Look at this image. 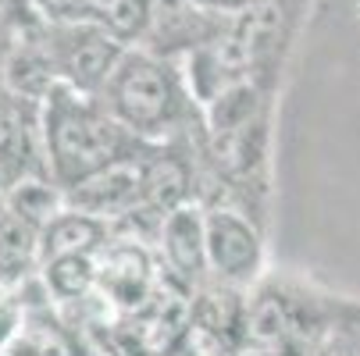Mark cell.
Here are the masks:
<instances>
[{
  "instance_id": "d6986e66",
  "label": "cell",
  "mask_w": 360,
  "mask_h": 356,
  "mask_svg": "<svg viewBox=\"0 0 360 356\" xmlns=\"http://www.w3.org/2000/svg\"><path fill=\"white\" fill-rule=\"evenodd\" d=\"M8 328H11V317L4 314V317H0V338H4V335H8Z\"/></svg>"
},
{
  "instance_id": "ac0fdd59",
  "label": "cell",
  "mask_w": 360,
  "mask_h": 356,
  "mask_svg": "<svg viewBox=\"0 0 360 356\" xmlns=\"http://www.w3.org/2000/svg\"><path fill=\"white\" fill-rule=\"evenodd\" d=\"M253 356H292L289 349H282V345H271V349H257Z\"/></svg>"
},
{
  "instance_id": "8fae6325",
  "label": "cell",
  "mask_w": 360,
  "mask_h": 356,
  "mask_svg": "<svg viewBox=\"0 0 360 356\" xmlns=\"http://www.w3.org/2000/svg\"><path fill=\"white\" fill-rule=\"evenodd\" d=\"M79 11H89L118 39H132L150 25V0H75Z\"/></svg>"
},
{
  "instance_id": "6da1fadb",
  "label": "cell",
  "mask_w": 360,
  "mask_h": 356,
  "mask_svg": "<svg viewBox=\"0 0 360 356\" xmlns=\"http://www.w3.org/2000/svg\"><path fill=\"white\" fill-rule=\"evenodd\" d=\"M46 139H50V157L54 171L65 185H75L100 168H108L125 157V139L115 121L96 114L68 96L50 100L46 114Z\"/></svg>"
},
{
  "instance_id": "5bb4252c",
  "label": "cell",
  "mask_w": 360,
  "mask_h": 356,
  "mask_svg": "<svg viewBox=\"0 0 360 356\" xmlns=\"http://www.w3.org/2000/svg\"><path fill=\"white\" fill-rule=\"evenodd\" d=\"M15 356H82L79 345L58 328V324H50V321H32L25 324V331L18 335Z\"/></svg>"
},
{
  "instance_id": "9c48e42d",
  "label": "cell",
  "mask_w": 360,
  "mask_h": 356,
  "mask_svg": "<svg viewBox=\"0 0 360 356\" xmlns=\"http://www.w3.org/2000/svg\"><path fill=\"white\" fill-rule=\"evenodd\" d=\"M39 249V228L15 211H0V282L22 278Z\"/></svg>"
},
{
  "instance_id": "52a82bcc",
  "label": "cell",
  "mask_w": 360,
  "mask_h": 356,
  "mask_svg": "<svg viewBox=\"0 0 360 356\" xmlns=\"http://www.w3.org/2000/svg\"><path fill=\"white\" fill-rule=\"evenodd\" d=\"M96 282L104 292L125 310H136L139 303L153 292V271L150 257L139 246H115L96 268Z\"/></svg>"
},
{
  "instance_id": "9a60e30c",
  "label": "cell",
  "mask_w": 360,
  "mask_h": 356,
  "mask_svg": "<svg viewBox=\"0 0 360 356\" xmlns=\"http://www.w3.org/2000/svg\"><path fill=\"white\" fill-rule=\"evenodd\" d=\"M246 338L257 345V349H271V345H282L285 342V310L278 299H264L257 303L250 321H246Z\"/></svg>"
},
{
  "instance_id": "3957f363",
  "label": "cell",
  "mask_w": 360,
  "mask_h": 356,
  "mask_svg": "<svg viewBox=\"0 0 360 356\" xmlns=\"http://www.w3.org/2000/svg\"><path fill=\"white\" fill-rule=\"evenodd\" d=\"M111 104L136 132H158L175 107V89L168 72L150 58H122L108 79Z\"/></svg>"
},
{
  "instance_id": "7c38bea8",
  "label": "cell",
  "mask_w": 360,
  "mask_h": 356,
  "mask_svg": "<svg viewBox=\"0 0 360 356\" xmlns=\"http://www.w3.org/2000/svg\"><path fill=\"white\" fill-rule=\"evenodd\" d=\"M186 185H189V171L182 161L175 157H158L146 164V185H143V199L158 211H175L182 196H186Z\"/></svg>"
},
{
  "instance_id": "30bf717a",
  "label": "cell",
  "mask_w": 360,
  "mask_h": 356,
  "mask_svg": "<svg viewBox=\"0 0 360 356\" xmlns=\"http://www.w3.org/2000/svg\"><path fill=\"white\" fill-rule=\"evenodd\" d=\"M100 235H104V225L89 214H65L54 218L43 232V253L50 257H65V253H93Z\"/></svg>"
},
{
  "instance_id": "7a4b0ae2",
  "label": "cell",
  "mask_w": 360,
  "mask_h": 356,
  "mask_svg": "<svg viewBox=\"0 0 360 356\" xmlns=\"http://www.w3.org/2000/svg\"><path fill=\"white\" fill-rule=\"evenodd\" d=\"M193 328V303L179 278H165L153 292L129 310L122 324V342L129 356H175Z\"/></svg>"
},
{
  "instance_id": "277c9868",
  "label": "cell",
  "mask_w": 360,
  "mask_h": 356,
  "mask_svg": "<svg viewBox=\"0 0 360 356\" xmlns=\"http://www.w3.org/2000/svg\"><path fill=\"white\" fill-rule=\"evenodd\" d=\"M146 185V164L136 157H122L96 175L72 185V203L86 214H104V211H125L129 203L143 196Z\"/></svg>"
},
{
  "instance_id": "e0dca14e",
  "label": "cell",
  "mask_w": 360,
  "mask_h": 356,
  "mask_svg": "<svg viewBox=\"0 0 360 356\" xmlns=\"http://www.w3.org/2000/svg\"><path fill=\"white\" fill-rule=\"evenodd\" d=\"M200 4H211V8H239V4H250V0H200Z\"/></svg>"
},
{
  "instance_id": "5b68a950",
  "label": "cell",
  "mask_w": 360,
  "mask_h": 356,
  "mask_svg": "<svg viewBox=\"0 0 360 356\" xmlns=\"http://www.w3.org/2000/svg\"><path fill=\"white\" fill-rule=\"evenodd\" d=\"M118 58H122L118 36L108 29H72L65 32V43L58 50L61 72L79 89H93L104 79H111Z\"/></svg>"
},
{
  "instance_id": "ba28073f",
  "label": "cell",
  "mask_w": 360,
  "mask_h": 356,
  "mask_svg": "<svg viewBox=\"0 0 360 356\" xmlns=\"http://www.w3.org/2000/svg\"><path fill=\"white\" fill-rule=\"evenodd\" d=\"M165 249L179 275H186V278L196 275L203 264V253H207V225H200V218L193 211L175 207L165 225Z\"/></svg>"
},
{
  "instance_id": "2e32d148",
  "label": "cell",
  "mask_w": 360,
  "mask_h": 356,
  "mask_svg": "<svg viewBox=\"0 0 360 356\" xmlns=\"http://www.w3.org/2000/svg\"><path fill=\"white\" fill-rule=\"evenodd\" d=\"M11 211L22 214L25 221H32V225L39 228V225H50V221H54L58 199H54V192H50V185L29 182V185H22V189L11 196Z\"/></svg>"
},
{
  "instance_id": "ffe728a7",
  "label": "cell",
  "mask_w": 360,
  "mask_h": 356,
  "mask_svg": "<svg viewBox=\"0 0 360 356\" xmlns=\"http://www.w3.org/2000/svg\"><path fill=\"white\" fill-rule=\"evenodd\" d=\"M0 207H4V175H0Z\"/></svg>"
},
{
  "instance_id": "4fadbf2b",
  "label": "cell",
  "mask_w": 360,
  "mask_h": 356,
  "mask_svg": "<svg viewBox=\"0 0 360 356\" xmlns=\"http://www.w3.org/2000/svg\"><path fill=\"white\" fill-rule=\"evenodd\" d=\"M93 282H96V264L89 261V253H65V257H50L46 264V285L61 299L86 296Z\"/></svg>"
},
{
  "instance_id": "8992f818",
  "label": "cell",
  "mask_w": 360,
  "mask_h": 356,
  "mask_svg": "<svg viewBox=\"0 0 360 356\" xmlns=\"http://www.w3.org/2000/svg\"><path fill=\"white\" fill-rule=\"evenodd\" d=\"M207 257L211 264L229 275V278H246L257 268V257H261V242H257V232L239 221L236 214L214 211L207 218Z\"/></svg>"
}]
</instances>
